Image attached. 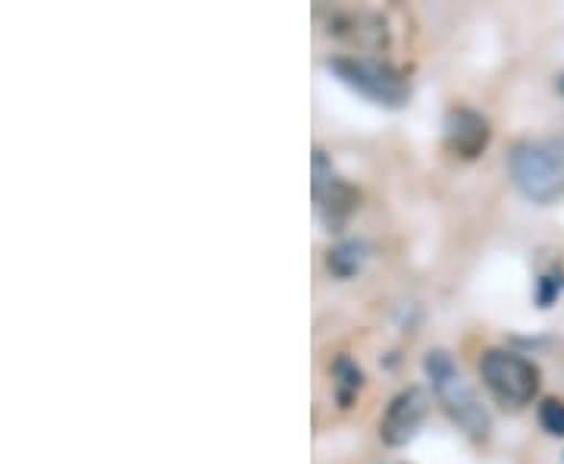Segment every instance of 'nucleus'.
<instances>
[{"label":"nucleus","mask_w":564,"mask_h":464,"mask_svg":"<svg viewBox=\"0 0 564 464\" xmlns=\"http://www.w3.org/2000/svg\"><path fill=\"white\" fill-rule=\"evenodd\" d=\"M423 370H426V377H430L433 392H436V399H440V404L445 408V414L462 427L467 436L486 440L489 430H492L489 411H486L484 402L477 399V392L467 386V380L462 377V370L452 362V355L443 352V348L426 352Z\"/></svg>","instance_id":"1"},{"label":"nucleus","mask_w":564,"mask_h":464,"mask_svg":"<svg viewBox=\"0 0 564 464\" xmlns=\"http://www.w3.org/2000/svg\"><path fill=\"white\" fill-rule=\"evenodd\" d=\"M508 170L530 202L549 204L564 195V151L555 144H518L508 158Z\"/></svg>","instance_id":"2"},{"label":"nucleus","mask_w":564,"mask_h":464,"mask_svg":"<svg viewBox=\"0 0 564 464\" xmlns=\"http://www.w3.org/2000/svg\"><path fill=\"white\" fill-rule=\"evenodd\" d=\"M480 377L502 408H524L540 392V367L508 348H489L480 358Z\"/></svg>","instance_id":"3"},{"label":"nucleus","mask_w":564,"mask_h":464,"mask_svg":"<svg viewBox=\"0 0 564 464\" xmlns=\"http://www.w3.org/2000/svg\"><path fill=\"white\" fill-rule=\"evenodd\" d=\"M326 66L348 88L361 91L364 98H370V101L386 104V107H402L408 101L411 88H408L402 73L395 66H389V63L373 61V57H329Z\"/></svg>","instance_id":"4"},{"label":"nucleus","mask_w":564,"mask_h":464,"mask_svg":"<svg viewBox=\"0 0 564 464\" xmlns=\"http://www.w3.org/2000/svg\"><path fill=\"white\" fill-rule=\"evenodd\" d=\"M314 202H317V217L329 233L343 229L345 220L358 211V202H361L358 188L333 170L326 151L321 148L314 151Z\"/></svg>","instance_id":"5"},{"label":"nucleus","mask_w":564,"mask_h":464,"mask_svg":"<svg viewBox=\"0 0 564 464\" xmlns=\"http://www.w3.org/2000/svg\"><path fill=\"white\" fill-rule=\"evenodd\" d=\"M326 20V32L333 39H343L361 51H383L389 44V29L386 20L373 10H348V7H336L323 13Z\"/></svg>","instance_id":"6"},{"label":"nucleus","mask_w":564,"mask_h":464,"mask_svg":"<svg viewBox=\"0 0 564 464\" xmlns=\"http://www.w3.org/2000/svg\"><path fill=\"white\" fill-rule=\"evenodd\" d=\"M426 411H430V399H426V392H423L421 386L402 389L389 402L383 418H380V440L386 445H404L421 430Z\"/></svg>","instance_id":"7"},{"label":"nucleus","mask_w":564,"mask_h":464,"mask_svg":"<svg viewBox=\"0 0 564 464\" xmlns=\"http://www.w3.org/2000/svg\"><path fill=\"white\" fill-rule=\"evenodd\" d=\"M489 139H492V129L484 114H477L470 107H452L445 114V148L455 158H464V161L480 158L489 148Z\"/></svg>","instance_id":"8"},{"label":"nucleus","mask_w":564,"mask_h":464,"mask_svg":"<svg viewBox=\"0 0 564 464\" xmlns=\"http://www.w3.org/2000/svg\"><path fill=\"white\" fill-rule=\"evenodd\" d=\"M329 377H333V389H336V399L343 408L355 402V396L361 392L364 386V370L358 364L351 362L348 355H336L329 364Z\"/></svg>","instance_id":"9"},{"label":"nucleus","mask_w":564,"mask_h":464,"mask_svg":"<svg viewBox=\"0 0 564 464\" xmlns=\"http://www.w3.org/2000/svg\"><path fill=\"white\" fill-rule=\"evenodd\" d=\"M361 263H364V245L358 242L336 245V248H329V255H326V267H329L339 280L355 277V273L361 270Z\"/></svg>","instance_id":"10"},{"label":"nucleus","mask_w":564,"mask_h":464,"mask_svg":"<svg viewBox=\"0 0 564 464\" xmlns=\"http://www.w3.org/2000/svg\"><path fill=\"white\" fill-rule=\"evenodd\" d=\"M540 424L552 436H564V402L562 399H545L540 404Z\"/></svg>","instance_id":"11"},{"label":"nucleus","mask_w":564,"mask_h":464,"mask_svg":"<svg viewBox=\"0 0 564 464\" xmlns=\"http://www.w3.org/2000/svg\"><path fill=\"white\" fill-rule=\"evenodd\" d=\"M562 289H564L562 270H552V273H545L543 280H540V289H536V302H540V307H549V304L555 302V299L562 295Z\"/></svg>","instance_id":"12"},{"label":"nucleus","mask_w":564,"mask_h":464,"mask_svg":"<svg viewBox=\"0 0 564 464\" xmlns=\"http://www.w3.org/2000/svg\"><path fill=\"white\" fill-rule=\"evenodd\" d=\"M555 88H558V91H562V95H564V76H558V82H555Z\"/></svg>","instance_id":"13"}]
</instances>
